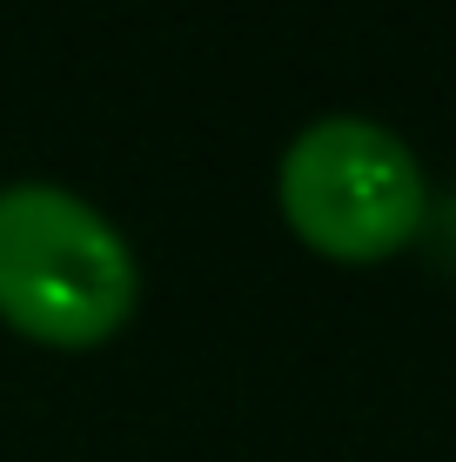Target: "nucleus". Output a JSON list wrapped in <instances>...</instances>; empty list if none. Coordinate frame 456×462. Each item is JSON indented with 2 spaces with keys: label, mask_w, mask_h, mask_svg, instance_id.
I'll return each mask as SVG.
<instances>
[{
  "label": "nucleus",
  "mask_w": 456,
  "mask_h": 462,
  "mask_svg": "<svg viewBox=\"0 0 456 462\" xmlns=\"http://www.w3.org/2000/svg\"><path fill=\"white\" fill-rule=\"evenodd\" d=\"M141 268L115 215L60 181H0V315L47 342H94L135 309Z\"/></svg>",
  "instance_id": "1"
},
{
  "label": "nucleus",
  "mask_w": 456,
  "mask_h": 462,
  "mask_svg": "<svg viewBox=\"0 0 456 462\" xmlns=\"http://www.w3.org/2000/svg\"><path fill=\"white\" fill-rule=\"evenodd\" d=\"M289 221L329 254H383L416 235L430 208L416 148L376 115H316L295 127L275 168Z\"/></svg>",
  "instance_id": "2"
}]
</instances>
